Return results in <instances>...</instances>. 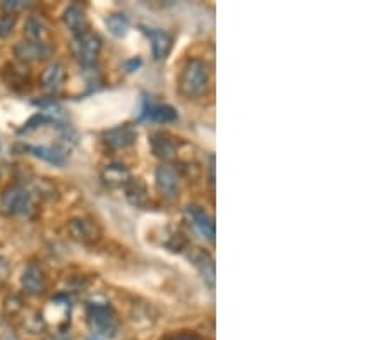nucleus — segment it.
<instances>
[{"instance_id":"39448f33","label":"nucleus","mask_w":386,"mask_h":340,"mask_svg":"<svg viewBox=\"0 0 386 340\" xmlns=\"http://www.w3.org/2000/svg\"><path fill=\"white\" fill-rule=\"evenodd\" d=\"M74 48L77 61L84 66V68H91L96 62L98 54L101 50V40L98 34L86 31V33L74 37Z\"/></svg>"},{"instance_id":"4468645a","label":"nucleus","mask_w":386,"mask_h":340,"mask_svg":"<svg viewBox=\"0 0 386 340\" xmlns=\"http://www.w3.org/2000/svg\"><path fill=\"white\" fill-rule=\"evenodd\" d=\"M50 54V48L47 43H38V41H21L16 47V55L21 61H41L47 59Z\"/></svg>"},{"instance_id":"9b49d317","label":"nucleus","mask_w":386,"mask_h":340,"mask_svg":"<svg viewBox=\"0 0 386 340\" xmlns=\"http://www.w3.org/2000/svg\"><path fill=\"white\" fill-rule=\"evenodd\" d=\"M150 146H152L154 155L161 160L174 159L175 153H177V143L167 132H152V136H150Z\"/></svg>"},{"instance_id":"2eb2a0df","label":"nucleus","mask_w":386,"mask_h":340,"mask_svg":"<svg viewBox=\"0 0 386 340\" xmlns=\"http://www.w3.org/2000/svg\"><path fill=\"white\" fill-rule=\"evenodd\" d=\"M141 119L153 122H174L177 119V112L170 107V105H156L152 101H146L145 108H143Z\"/></svg>"},{"instance_id":"412c9836","label":"nucleus","mask_w":386,"mask_h":340,"mask_svg":"<svg viewBox=\"0 0 386 340\" xmlns=\"http://www.w3.org/2000/svg\"><path fill=\"white\" fill-rule=\"evenodd\" d=\"M105 24H107L108 31H110L114 37L121 38V37H125V34H128L129 19L124 16V14H112V16L107 17Z\"/></svg>"},{"instance_id":"f03ea898","label":"nucleus","mask_w":386,"mask_h":340,"mask_svg":"<svg viewBox=\"0 0 386 340\" xmlns=\"http://www.w3.org/2000/svg\"><path fill=\"white\" fill-rule=\"evenodd\" d=\"M0 208L7 215H28L33 210L30 191L19 184L7 186L0 196Z\"/></svg>"},{"instance_id":"423d86ee","label":"nucleus","mask_w":386,"mask_h":340,"mask_svg":"<svg viewBox=\"0 0 386 340\" xmlns=\"http://www.w3.org/2000/svg\"><path fill=\"white\" fill-rule=\"evenodd\" d=\"M154 182L161 198L174 201L179 198V175L170 166H160L154 172Z\"/></svg>"},{"instance_id":"5701e85b","label":"nucleus","mask_w":386,"mask_h":340,"mask_svg":"<svg viewBox=\"0 0 386 340\" xmlns=\"http://www.w3.org/2000/svg\"><path fill=\"white\" fill-rule=\"evenodd\" d=\"M9 275H10L9 261H7V258L0 256V286H3V283L9 280Z\"/></svg>"},{"instance_id":"6e6552de","label":"nucleus","mask_w":386,"mask_h":340,"mask_svg":"<svg viewBox=\"0 0 386 340\" xmlns=\"http://www.w3.org/2000/svg\"><path fill=\"white\" fill-rule=\"evenodd\" d=\"M21 286L31 296H41L47 290V277L41 266L37 263H30L21 277Z\"/></svg>"},{"instance_id":"f8f14e48","label":"nucleus","mask_w":386,"mask_h":340,"mask_svg":"<svg viewBox=\"0 0 386 340\" xmlns=\"http://www.w3.org/2000/svg\"><path fill=\"white\" fill-rule=\"evenodd\" d=\"M131 179V172L121 163H110L101 170V181L108 188H125Z\"/></svg>"},{"instance_id":"dca6fc26","label":"nucleus","mask_w":386,"mask_h":340,"mask_svg":"<svg viewBox=\"0 0 386 340\" xmlns=\"http://www.w3.org/2000/svg\"><path fill=\"white\" fill-rule=\"evenodd\" d=\"M64 24L71 30L74 37L86 33L88 31V19L84 10L79 6H69L64 12Z\"/></svg>"},{"instance_id":"4be33fe9","label":"nucleus","mask_w":386,"mask_h":340,"mask_svg":"<svg viewBox=\"0 0 386 340\" xmlns=\"http://www.w3.org/2000/svg\"><path fill=\"white\" fill-rule=\"evenodd\" d=\"M14 24H16V16L14 14H6L0 17V37H7L12 31Z\"/></svg>"},{"instance_id":"aec40b11","label":"nucleus","mask_w":386,"mask_h":340,"mask_svg":"<svg viewBox=\"0 0 386 340\" xmlns=\"http://www.w3.org/2000/svg\"><path fill=\"white\" fill-rule=\"evenodd\" d=\"M24 34L30 41H38V43H45V37H47V28H45L43 21L40 17L30 16L24 23Z\"/></svg>"},{"instance_id":"393cba45","label":"nucleus","mask_w":386,"mask_h":340,"mask_svg":"<svg viewBox=\"0 0 386 340\" xmlns=\"http://www.w3.org/2000/svg\"><path fill=\"white\" fill-rule=\"evenodd\" d=\"M177 340H196V339H177Z\"/></svg>"},{"instance_id":"a211bd4d","label":"nucleus","mask_w":386,"mask_h":340,"mask_svg":"<svg viewBox=\"0 0 386 340\" xmlns=\"http://www.w3.org/2000/svg\"><path fill=\"white\" fill-rule=\"evenodd\" d=\"M26 150L33 157H37V159L43 160L47 163H52V166L62 167L65 163V160H68L64 150L54 148V146H28Z\"/></svg>"},{"instance_id":"ddd939ff","label":"nucleus","mask_w":386,"mask_h":340,"mask_svg":"<svg viewBox=\"0 0 386 340\" xmlns=\"http://www.w3.org/2000/svg\"><path fill=\"white\" fill-rule=\"evenodd\" d=\"M145 33L148 34L150 43H152V54L154 61H161V59L167 57L172 48L170 34L161 30H145Z\"/></svg>"},{"instance_id":"b1692460","label":"nucleus","mask_w":386,"mask_h":340,"mask_svg":"<svg viewBox=\"0 0 386 340\" xmlns=\"http://www.w3.org/2000/svg\"><path fill=\"white\" fill-rule=\"evenodd\" d=\"M88 340H107V339L101 337V335H91V337L88 339Z\"/></svg>"},{"instance_id":"f3484780","label":"nucleus","mask_w":386,"mask_h":340,"mask_svg":"<svg viewBox=\"0 0 386 340\" xmlns=\"http://www.w3.org/2000/svg\"><path fill=\"white\" fill-rule=\"evenodd\" d=\"M125 191V198L131 205L138 206V208H145L150 201L148 196V189H146V184L141 181V179H131L128 182V186L124 188Z\"/></svg>"},{"instance_id":"1a4fd4ad","label":"nucleus","mask_w":386,"mask_h":340,"mask_svg":"<svg viewBox=\"0 0 386 340\" xmlns=\"http://www.w3.org/2000/svg\"><path fill=\"white\" fill-rule=\"evenodd\" d=\"M187 215L191 219L192 226L198 229V232L205 237L210 243H215V222H213L212 217L201 208V206L191 205L187 208Z\"/></svg>"},{"instance_id":"7ed1b4c3","label":"nucleus","mask_w":386,"mask_h":340,"mask_svg":"<svg viewBox=\"0 0 386 340\" xmlns=\"http://www.w3.org/2000/svg\"><path fill=\"white\" fill-rule=\"evenodd\" d=\"M88 320L98 330L96 335L107 337V335H115L117 332V318H115L114 310L105 303H91L88 304Z\"/></svg>"},{"instance_id":"20e7f679","label":"nucleus","mask_w":386,"mask_h":340,"mask_svg":"<svg viewBox=\"0 0 386 340\" xmlns=\"http://www.w3.org/2000/svg\"><path fill=\"white\" fill-rule=\"evenodd\" d=\"M68 232L76 243L84 246H93L101 239V229L91 219H72L68 223Z\"/></svg>"},{"instance_id":"6ab92c4d","label":"nucleus","mask_w":386,"mask_h":340,"mask_svg":"<svg viewBox=\"0 0 386 340\" xmlns=\"http://www.w3.org/2000/svg\"><path fill=\"white\" fill-rule=\"evenodd\" d=\"M64 78H65L64 66L59 64V62H54V64L45 68L43 74H41V86H43V90L54 93V91H57L59 88L62 86Z\"/></svg>"},{"instance_id":"9d476101","label":"nucleus","mask_w":386,"mask_h":340,"mask_svg":"<svg viewBox=\"0 0 386 340\" xmlns=\"http://www.w3.org/2000/svg\"><path fill=\"white\" fill-rule=\"evenodd\" d=\"M138 138V132L131 126H121V128L110 129L103 134V143L112 150H122L131 146Z\"/></svg>"},{"instance_id":"0eeeda50","label":"nucleus","mask_w":386,"mask_h":340,"mask_svg":"<svg viewBox=\"0 0 386 340\" xmlns=\"http://www.w3.org/2000/svg\"><path fill=\"white\" fill-rule=\"evenodd\" d=\"M189 259H191L194 268L199 272V275L203 277V280H205L210 287H215L216 266L213 256L206 250H203V248H192V250L189 251Z\"/></svg>"},{"instance_id":"f257e3e1","label":"nucleus","mask_w":386,"mask_h":340,"mask_svg":"<svg viewBox=\"0 0 386 340\" xmlns=\"http://www.w3.org/2000/svg\"><path fill=\"white\" fill-rule=\"evenodd\" d=\"M210 86V68L205 61L189 59L182 68L179 88L187 98H198L208 91Z\"/></svg>"}]
</instances>
